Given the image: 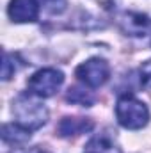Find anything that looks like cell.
Wrapping results in <instances>:
<instances>
[{
	"instance_id": "1",
	"label": "cell",
	"mask_w": 151,
	"mask_h": 153,
	"mask_svg": "<svg viewBox=\"0 0 151 153\" xmlns=\"http://www.w3.org/2000/svg\"><path fill=\"white\" fill-rule=\"evenodd\" d=\"M36 98L38 96L29 93V94H20L13 102L14 123H18L20 126H23L29 132L41 128L48 119V109Z\"/></svg>"
},
{
	"instance_id": "2",
	"label": "cell",
	"mask_w": 151,
	"mask_h": 153,
	"mask_svg": "<svg viewBox=\"0 0 151 153\" xmlns=\"http://www.w3.org/2000/svg\"><path fill=\"white\" fill-rule=\"evenodd\" d=\"M115 117L121 126L128 130H139L148 125L150 111L144 102L137 100L132 94H124L115 103Z\"/></svg>"
},
{
	"instance_id": "3",
	"label": "cell",
	"mask_w": 151,
	"mask_h": 153,
	"mask_svg": "<svg viewBox=\"0 0 151 153\" xmlns=\"http://www.w3.org/2000/svg\"><path fill=\"white\" fill-rule=\"evenodd\" d=\"M62 84H64L62 71H59L55 68H43L29 78L27 89L30 94H34L38 98H50L61 89Z\"/></svg>"
},
{
	"instance_id": "4",
	"label": "cell",
	"mask_w": 151,
	"mask_h": 153,
	"mask_svg": "<svg viewBox=\"0 0 151 153\" xmlns=\"http://www.w3.org/2000/svg\"><path fill=\"white\" fill-rule=\"evenodd\" d=\"M75 75L87 87H93V89L94 87H101L110 76V66H109L107 61H103L100 57H93V59L82 62L76 68Z\"/></svg>"
},
{
	"instance_id": "5",
	"label": "cell",
	"mask_w": 151,
	"mask_h": 153,
	"mask_svg": "<svg viewBox=\"0 0 151 153\" xmlns=\"http://www.w3.org/2000/svg\"><path fill=\"white\" fill-rule=\"evenodd\" d=\"M7 13L16 23L36 22L39 18V0H11Z\"/></svg>"
},
{
	"instance_id": "6",
	"label": "cell",
	"mask_w": 151,
	"mask_h": 153,
	"mask_svg": "<svg viewBox=\"0 0 151 153\" xmlns=\"http://www.w3.org/2000/svg\"><path fill=\"white\" fill-rule=\"evenodd\" d=\"M119 23L123 30L130 36H146V32L151 27V20L141 13H126L121 16Z\"/></svg>"
},
{
	"instance_id": "7",
	"label": "cell",
	"mask_w": 151,
	"mask_h": 153,
	"mask_svg": "<svg viewBox=\"0 0 151 153\" xmlns=\"http://www.w3.org/2000/svg\"><path fill=\"white\" fill-rule=\"evenodd\" d=\"M91 130H93V121L89 117H64L57 128L61 137H75Z\"/></svg>"
},
{
	"instance_id": "8",
	"label": "cell",
	"mask_w": 151,
	"mask_h": 153,
	"mask_svg": "<svg viewBox=\"0 0 151 153\" xmlns=\"http://www.w3.org/2000/svg\"><path fill=\"white\" fill-rule=\"evenodd\" d=\"M84 153H121V148L110 134H98L87 141Z\"/></svg>"
},
{
	"instance_id": "9",
	"label": "cell",
	"mask_w": 151,
	"mask_h": 153,
	"mask_svg": "<svg viewBox=\"0 0 151 153\" xmlns=\"http://www.w3.org/2000/svg\"><path fill=\"white\" fill-rule=\"evenodd\" d=\"M2 139H4L7 144L20 146V144H25V143L30 139V132L25 130L23 126H20L18 123H7V125H4Z\"/></svg>"
},
{
	"instance_id": "10",
	"label": "cell",
	"mask_w": 151,
	"mask_h": 153,
	"mask_svg": "<svg viewBox=\"0 0 151 153\" xmlns=\"http://www.w3.org/2000/svg\"><path fill=\"white\" fill-rule=\"evenodd\" d=\"M66 98H68V102L84 105V107H91V105L94 103V96L91 94V91L82 89V87H70Z\"/></svg>"
},
{
	"instance_id": "11",
	"label": "cell",
	"mask_w": 151,
	"mask_h": 153,
	"mask_svg": "<svg viewBox=\"0 0 151 153\" xmlns=\"http://www.w3.org/2000/svg\"><path fill=\"white\" fill-rule=\"evenodd\" d=\"M139 75H141V84L146 89H151V59L142 62V66L139 70Z\"/></svg>"
},
{
	"instance_id": "12",
	"label": "cell",
	"mask_w": 151,
	"mask_h": 153,
	"mask_svg": "<svg viewBox=\"0 0 151 153\" xmlns=\"http://www.w3.org/2000/svg\"><path fill=\"white\" fill-rule=\"evenodd\" d=\"M14 71H16V64H13L11 55L5 52V53H4V70H2V78H4V80H9L11 76L14 75Z\"/></svg>"
},
{
	"instance_id": "13",
	"label": "cell",
	"mask_w": 151,
	"mask_h": 153,
	"mask_svg": "<svg viewBox=\"0 0 151 153\" xmlns=\"http://www.w3.org/2000/svg\"><path fill=\"white\" fill-rule=\"evenodd\" d=\"M13 153H50V152H46L44 148L36 146V148H29V150H16V152H13Z\"/></svg>"
},
{
	"instance_id": "14",
	"label": "cell",
	"mask_w": 151,
	"mask_h": 153,
	"mask_svg": "<svg viewBox=\"0 0 151 153\" xmlns=\"http://www.w3.org/2000/svg\"><path fill=\"white\" fill-rule=\"evenodd\" d=\"M46 2H57V0H46Z\"/></svg>"
}]
</instances>
